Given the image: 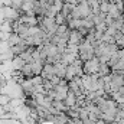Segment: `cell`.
I'll return each instance as SVG.
<instances>
[{
  "instance_id": "6da1fadb",
  "label": "cell",
  "mask_w": 124,
  "mask_h": 124,
  "mask_svg": "<svg viewBox=\"0 0 124 124\" xmlns=\"http://www.w3.org/2000/svg\"><path fill=\"white\" fill-rule=\"evenodd\" d=\"M100 65H101V62L100 59L95 56L93 59H90V61L84 62V74L85 75H94V74H98V71H100Z\"/></svg>"
},
{
  "instance_id": "7a4b0ae2",
  "label": "cell",
  "mask_w": 124,
  "mask_h": 124,
  "mask_svg": "<svg viewBox=\"0 0 124 124\" xmlns=\"http://www.w3.org/2000/svg\"><path fill=\"white\" fill-rule=\"evenodd\" d=\"M40 77H42L43 79H52V78L55 77V65L46 63V65L43 66V71H42Z\"/></svg>"
},
{
  "instance_id": "3957f363",
  "label": "cell",
  "mask_w": 124,
  "mask_h": 124,
  "mask_svg": "<svg viewBox=\"0 0 124 124\" xmlns=\"http://www.w3.org/2000/svg\"><path fill=\"white\" fill-rule=\"evenodd\" d=\"M63 102H65V105H66L68 108H74V107L77 105V102H78V97H77V94L69 90V93H68V95H66V98L63 100Z\"/></svg>"
},
{
  "instance_id": "277c9868",
  "label": "cell",
  "mask_w": 124,
  "mask_h": 124,
  "mask_svg": "<svg viewBox=\"0 0 124 124\" xmlns=\"http://www.w3.org/2000/svg\"><path fill=\"white\" fill-rule=\"evenodd\" d=\"M78 77V69H77V66L72 63V65H68L66 66V75H65V79L68 81V82H71V81H74L75 78Z\"/></svg>"
},
{
  "instance_id": "5b68a950",
  "label": "cell",
  "mask_w": 124,
  "mask_h": 124,
  "mask_svg": "<svg viewBox=\"0 0 124 124\" xmlns=\"http://www.w3.org/2000/svg\"><path fill=\"white\" fill-rule=\"evenodd\" d=\"M20 74L25 79H32L35 75H33V69H32V65L31 63H26L22 69H20Z\"/></svg>"
},
{
  "instance_id": "8992f818",
  "label": "cell",
  "mask_w": 124,
  "mask_h": 124,
  "mask_svg": "<svg viewBox=\"0 0 124 124\" xmlns=\"http://www.w3.org/2000/svg\"><path fill=\"white\" fill-rule=\"evenodd\" d=\"M55 75L59 77L61 79H65V75H66V65H63L61 62L55 63Z\"/></svg>"
},
{
  "instance_id": "52a82bcc",
  "label": "cell",
  "mask_w": 124,
  "mask_h": 124,
  "mask_svg": "<svg viewBox=\"0 0 124 124\" xmlns=\"http://www.w3.org/2000/svg\"><path fill=\"white\" fill-rule=\"evenodd\" d=\"M25 65H26V62L23 61V59H22L20 56H15V59L12 61V69H13V71H17V72H19V71H20V69H22V68H23Z\"/></svg>"
},
{
  "instance_id": "ba28073f",
  "label": "cell",
  "mask_w": 124,
  "mask_h": 124,
  "mask_svg": "<svg viewBox=\"0 0 124 124\" xmlns=\"http://www.w3.org/2000/svg\"><path fill=\"white\" fill-rule=\"evenodd\" d=\"M52 107H54L58 113H66V111L69 110V108L65 105V102H63V101H56V100H54V101H52Z\"/></svg>"
},
{
  "instance_id": "9c48e42d",
  "label": "cell",
  "mask_w": 124,
  "mask_h": 124,
  "mask_svg": "<svg viewBox=\"0 0 124 124\" xmlns=\"http://www.w3.org/2000/svg\"><path fill=\"white\" fill-rule=\"evenodd\" d=\"M22 42V38L17 35V33H12L10 35V38H9V40H7V43H9V46L10 48H13V46H16V45H19Z\"/></svg>"
},
{
  "instance_id": "30bf717a",
  "label": "cell",
  "mask_w": 124,
  "mask_h": 124,
  "mask_svg": "<svg viewBox=\"0 0 124 124\" xmlns=\"http://www.w3.org/2000/svg\"><path fill=\"white\" fill-rule=\"evenodd\" d=\"M13 25L15 22L6 20L3 25H0V32H6V33H13Z\"/></svg>"
},
{
  "instance_id": "8fae6325",
  "label": "cell",
  "mask_w": 124,
  "mask_h": 124,
  "mask_svg": "<svg viewBox=\"0 0 124 124\" xmlns=\"http://www.w3.org/2000/svg\"><path fill=\"white\" fill-rule=\"evenodd\" d=\"M55 23H56L58 26H62V25H68V22H66V17H65L62 13H58V15L55 16Z\"/></svg>"
},
{
  "instance_id": "7c38bea8",
  "label": "cell",
  "mask_w": 124,
  "mask_h": 124,
  "mask_svg": "<svg viewBox=\"0 0 124 124\" xmlns=\"http://www.w3.org/2000/svg\"><path fill=\"white\" fill-rule=\"evenodd\" d=\"M97 124H107V123H105V121H104V120H101V118H100V120H98V121H97Z\"/></svg>"
},
{
  "instance_id": "4fadbf2b",
  "label": "cell",
  "mask_w": 124,
  "mask_h": 124,
  "mask_svg": "<svg viewBox=\"0 0 124 124\" xmlns=\"http://www.w3.org/2000/svg\"><path fill=\"white\" fill-rule=\"evenodd\" d=\"M108 124H118L117 121H111V123H108Z\"/></svg>"
}]
</instances>
